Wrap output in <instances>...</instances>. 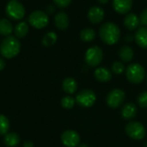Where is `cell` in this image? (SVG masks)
Masks as SVG:
<instances>
[{
    "instance_id": "cell-25",
    "label": "cell",
    "mask_w": 147,
    "mask_h": 147,
    "mask_svg": "<svg viewBox=\"0 0 147 147\" xmlns=\"http://www.w3.org/2000/svg\"><path fill=\"white\" fill-rule=\"evenodd\" d=\"M9 129V119L3 115H0V135H5L6 134H8Z\"/></svg>"
},
{
    "instance_id": "cell-24",
    "label": "cell",
    "mask_w": 147,
    "mask_h": 147,
    "mask_svg": "<svg viewBox=\"0 0 147 147\" xmlns=\"http://www.w3.org/2000/svg\"><path fill=\"white\" fill-rule=\"evenodd\" d=\"M57 40H58V36H57L56 33L48 32L44 35V37L42 39V44L45 47H51L56 43Z\"/></svg>"
},
{
    "instance_id": "cell-32",
    "label": "cell",
    "mask_w": 147,
    "mask_h": 147,
    "mask_svg": "<svg viewBox=\"0 0 147 147\" xmlns=\"http://www.w3.org/2000/svg\"><path fill=\"white\" fill-rule=\"evenodd\" d=\"M4 67H5V61L2 58H0V71H3Z\"/></svg>"
},
{
    "instance_id": "cell-14",
    "label": "cell",
    "mask_w": 147,
    "mask_h": 147,
    "mask_svg": "<svg viewBox=\"0 0 147 147\" xmlns=\"http://www.w3.org/2000/svg\"><path fill=\"white\" fill-rule=\"evenodd\" d=\"M134 39L139 47L147 49V27L143 26L139 28L134 34Z\"/></svg>"
},
{
    "instance_id": "cell-34",
    "label": "cell",
    "mask_w": 147,
    "mask_h": 147,
    "mask_svg": "<svg viewBox=\"0 0 147 147\" xmlns=\"http://www.w3.org/2000/svg\"><path fill=\"white\" fill-rule=\"evenodd\" d=\"M98 3H100L101 4H106L109 2V0H96Z\"/></svg>"
},
{
    "instance_id": "cell-26",
    "label": "cell",
    "mask_w": 147,
    "mask_h": 147,
    "mask_svg": "<svg viewBox=\"0 0 147 147\" xmlns=\"http://www.w3.org/2000/svg\"><path fill=\"white\" fill-rule=\"evenodd\" d=\"M60 103H61V106L64 109H72L74 107V105L76 103V100H75V98H73L71 96H64L61 99Z\"/></svg>"
},
{
    "instance_id": "cell-17",
    "label": "cell",
    "mask_w": 147,
    "mask_h": 147,
    "mask_svg": "<svg viewBox=\"0 0 147 147\" xmlns=\"http://www.w3.org/2000/svg\"><path fill=\"white\" fill-rule=\"evenodd\" d=\"M54 23L59 29L65 30L69 26V17L65 12H59L54 17Z\"/></svg>"
},
{
    "instance_id": "cell-9",
    "label": "cell",
    "mask_w": 147,
    "mask_h": 147,
    "mask_svg": "<svg viewBox=\"0 0 147 147\" xmlns=\"http://www.w3.org/2000/svg\"><path fill=\"white\" fill-rule=\"evenodd\" d=\"M126 98L125 92L121 89H114L109 92L106 97V102L111 109H117L122 105Z\"/></svg>"
},
{
    "instance_id": "cell-21",
    "label": "cell",
    "mask_w": 147,
    "mask_h": 147,
    "mask_svg": "<svg viewBox=\"0 0 147 147\" xmlns=\"http://www.w3.org/2000/svg\"><path fill=\"white\" fill-rule=\"evenodd\" d=\"M13 32V26L7 19H0V34L3 36H9Z\"/></svg>"
},
{
    "instance_id": "cell-7",
    "label": "cell",
    "mask_w": 147,
    "mask_h": 147,
    "mask_svg": "<svg viewBox=\"0 0 147 147\" xmlns=\"http://www.w3.org/2000/svg\"><path fill=\"white\" fill-rule=\"evenodd\" d=\"M76 102L82 108H90L96 101V93L90 89H85L79 91L76 96Z\"/></svg>"
},
{
    "instance_id": "cell-28",
    "label": "cell",
    "mask_w": 147,
    "mask_h": 147,
    "mask_svg": "<svg viewBox=\"0 0 147 147\" xmlns=\"http://www.w3.org/2000/svg\"><path fill=\"white\" fill-rule=\"evenodd\" d=\"M137 102L140 108L147 109V91H143L139 95Z\"/></svg>"
},
{
    "instance_id": "cell-1",
    "label": "cell",
    "mask_w": 147,
    "mask_h": 147,
    "mask_svg": "<svg viewBox=\"0 0 147 147\" xmlns=\"http://www.w3.org/2000/svg\"><path fill=\"white\" fill-rule=\"evenodd\" d=\"M99 35L104 43L108 45H115L120 40L121 29L115 23L108 22L100 27Z\"/></svg>"
},
{
    "instance_id": "cell-15",
    "label": "cell",
    "mask_w": 147,
    "mask_h": 147,
    "mask_svg": "<svg viewBox=\"0 0 147 147\" xmlns=\"http://www.w3.org/2000/svg\"><path fill=\"white\" fill-rule=\"evenodd\" d=\"M95 78L101 83H107L112 78V72L106 67H98L94 72Z\"/></svg>"
},
{
    "instance_id": "cell-30",
    "label": "cell",
    "mask_w": 147,
    "mask_h": 147,
    "mask_svg": "<svg viewBox=\"0 0 147 147\" xmlns=\"http://www.w3.org/2000/svg\"><path fill=\"white\" fill-rule=\"evenodd\" d=\"M140 22L144 26L147 27V9L142 11V13L140 14Z\"/></svg>"
},
{
    "instance_id": "cell-35",
    "label": "cell",
    "mask_w": 147,
    "mask_h": 147,
    "mask_svg": "<svg viewBox=\"0 0 147 147\" xmlns=\"http://www.w3.org/2000/svg\"><path fill=\"white\" fill-rule=\"evenodd\" d=\"M79 147H90L88 145H86V144H83V145H81V146H79Z\"/></svg>"
},
{
    "instance_id": "cell-10",
    "label": "cell",
    "mask_w": 147,
    "mask_h": 147,
    "mask_svg": "<svg viewBox=\"0 0 147 147\" xmlns=\"http://www.w3.org/2000/svg\"><path fill=\"white\" fill-rule=\"evenodd\" d=\"M61 142L66 147H77L80 142V136L74 130H66L61 135Z\"/></svg>"
},
{
    "instance_id": "cell-22",
    "label": "cell",
    "mask_w": 147,
    "mask_h": 147,
    "mask_svg": "<svg viewBox=\"0 0 147 147\" xmlns=\"http://www.w3.org/2000/svg\"><path fill=\"white\" fill-rule=\"evenodd\" d=\"M14 32L17 38H23L27 35L28 32V25L25 22H20L16 25Z\"/></svg>"
},
{
    "instance_id": "cell-6",
    "label": "cell",
    "mask_w": 147,
    "mask_h": 147,
    "mask_svg": "<svg viewBox=\"0 0 147 147\" xmlns=\"http://www.w3.org/2000/svg\"><path fill=\"white\" fill-rule=\"evenodd\" d=\"M125 131L127 135L134 140H141L146 137V127L143 124L138 121L129 122L126 127Z\"/></svg>"
},
{
    "instance_id": "cell-2",
    "label": "cell",
    "mask_w": 147,
    "mask_h": 147,
    "mask_svg": "<svg viewBox=\"0 0 147 147\" xmlns=\"http://www.w3.org/2000/svg\"><path fill=\"white\" fill-rule=\"evenodd\" d=\"M21 50L20 41L14 36H7L0 45V53L6 59L16 57Z\"/></svg>"
},
{
    "instance_id": "cell-33",
    "label": "cell",
    "mask_w": 147,
    "mask_h": 147,
    "mask_svg": "<svg viewBox=\"0 0 147 147\" xmlns=\"http://www.w3.org/2000/svg\"><path fill=\"white\" fill-rule=\"evenodd\" d=\"M23 147H34V145L30 141H25L23 144Z\"/></svg>"
},
{
    "instance_id": "cell-23",
    "label": "cell",
    "mask_w": 147,
    "mask_h": 147,
    "mask_svg": "<svg viewBox=\"0 0 147 147\" xmlns=\"http://www.w3.org/2000/svg\"><path fill=\"white\" fill-rule=\"evenodd\" d=\"M96 32L94 29L87 28L81 31L80 33V38L84 42H90L96 38Z\"/></svg>"
},
{
    "instance_id": "cell-12",
    "label": "cell",
    "mask_w": 147,
    "mask_h": 147,
    "mask_svg": "<svg viewBox=\"0 0 147 147\" xmlns=\"http://www.w3.org/2000/svg\"><path fill=\"white\" fill-rule=\"evenodd\" d=\"M113 7L121 15L127 14L133 7V0H113Z\"/></svg>"
},
{
    "instance_id": "cell-13",
    "label": "cell",
    "mask_w": 147,
    "mask_h": 147,
    "mask_svg": "<svg viewBox=\"0 0 147 147\" xmlns=\"http://www.w3.org/2000/svg\"><path fill=\"white\" fill-rule=\"evenodd\" d=\"M140 23V17L135 13H127L124 19V26L130 31L139 28Z\"/></svg>"
},
{
    "instance_id": "cell-4",
    "label": "cell",
    "mask_w": 147,
    "mask_h": 147,
    "mask_svg": "<svg viewBox=\"0 0 147 147\" xmlns=\"http://www.w3.org/2000/svg\"><path fill=\"white\" fill-rule=\"evenodd\" d=\"M85 62L88 65L96 67L98 66L103 59V52L98 46H92L87 49L84 55Z\"/></svg>"
},
{
    "instance_id": "cell-18",
    "label": "cell",
    "mask_w": 147,
    "mask_h": 147,
    "mask_svg": "<svg viewBox=\"0 0 147 147\" xmlns=\"http://www.w3.org/2000/svg\"><path fill=\"white\" fill-rule=\"evenodd\" d=\"M62 87L65 93L72 95L78 90V83L73 78H66L63 81Z\"/></svg>"
},
{
    "instance_id": "cell-19",
    "label": "cell",
    "mask_w": 147,
    "mask_h": 147,
    "mask_svg": "<svg viewBox=\"0 0 147 147\" xmlns=\"http://www.w3.org/2000/svg\"><path fill=\"white\" fill-rule=\"evenodd\" d=\"M134 49L129 46H122L119 50V57L123 62H130L134 59Z\"/></svg>"
},
{
    "instance_id": "cell-20",
    "label": "cell",
    "mask_w": 147,
    "mask_h": 147,
    "mask_svg": "<svg viewBox=\"0 0 147 147\" xmlns=\"http://www.w3.org/2000/svg\"><path fill=\"white\" fill-rule=\"evenodd\" d=\"M3 142L8 147H16L20 143V137L16 133H9L5 134Z\"/></svg>"
},
{
    "instance_id": "cell-8",
    "label": "cell",
    "mask_w": 147,
    "mask_h": 147,
    "mask_svg": "<svg viewBox=\"0 0 147 147\" xmlns=\"http://www.w3.org/2000/svg\"><path fill=\"white\" fill-rule=\"evenodd\" d=\"M48 22H49L48 16L46 12L42 10L33 11L28 16V23L32 27L37 29L44 28L45 27L47 26Z\"/></svg>"
},
{
    "instance_id": "cell-37",
    "label": "cell",
    "mask_w": 147,
    "mask_h": 147,
    "mask_svg": "<svg viewBox=\"0 0 147 147\" xmlns=\"http://www.w3.org/2000/svg\"><path fill=\"white\" fill-rule=\"evenodd\" d=\"M146 79H147V78H146Z\"/></svg>"
},
{
    "instance_id": "cell-3",
    "label": "cell",
    "mask_w": 147,
    "mask_h": 147,
    "mask_svg": "<svg viewBox=\"0 0 147 147\" xmlns=\"http://www.w3.org/2000/svg\"><path fill=\"white\" fill-rule=\"evenodd\" d=\"M127 78L129 82L134 84H139L146 78V70L139 63H133L127 67Z\"/></svg>"
},
{
    "instance_id": "cell-5",
    "label": "cell",
    "mask_w": 147,
    "mask_h": 147,
    "mask_svg": "<svg viewBox=\"0 0 147 147\" xmlns=\"http://www.w3.org/2000/svg\"><path fill=\"white\" fill-rule=\"evenodd\" d=\"M5 12L8 17L14 21L21 20L25 16V9L23 5L17 0H10L6 5Z\"/></svg>"
},
{
    "instance_id": "cell-29",
    "label": "cell",
    "mask_w": 147,
    "mask_h": 147,
    "mask_svg": "<svg viewBox=\"0 0 147 147\" xmlns=\"http://www.w3.org/2000/svg\"><path fill=\"white\" fill-rule=\"evenodd\" d=\"M53 2H54L55 5H57L58 7L66 8L71 4V0H53Z\"/></svg>"
},
{
    "instance_id": "cell-16",
    "label": "cell",
    "mask_w": 147,
    "mask_h": 147,
    "mask_svg": "<svg viewBox=\"0 0 147 147\" xmlns=\"http://www.w3.org/2000/svg\"><path fill=\"white\" fill-rule=\"evenodd\" d=\"M137 112H138V109H137V107L135 106V104H134L132 102H128L122 107L121 114V116L123 119L132 120L136 116Z\"/></svg>"
},
{
    "instance_id": "cell-11",
    "label": "cell",
    "mask_w": 147,
    "mask_h": 147,
    "mask_svg": "<svg viewBox=\"0 0 147 147\" xmlns=\"http://www.w3.org/2000/svg\"><path fill=\"white\" fill-rule=\"evenodd\" d=\"M104 16H105L104 9L102 7H99V6H93V7H91L89 9L88 14H87L89 21L91 23H93V24L100 23L103 20Z\"/></svg>"
},
{
    "instance_id": "cell-27",
    "label": "cell",
    "mask_w": 147,
    "mask_h": 147,
    "mask_svg": "<svg viewBox=\"0 0 147 147\" xmlns=\"http://www.w3.org/2000/svg\"><path fill=\"white\" fill-rule=\"evenodd\" d=\"M125 70H126V67H125V65H124V64L122 62L116 61L112 65V71H113V73H115L116 75L122 74L125 71Z\"/></svg>"
},
{
    "instance_id": "cell-31",
    "label": "cell",
    "mask_w": 147,
    "mask_h": 147,
    "mask_svg": "<svg viewBox=\"0 0 147 147\" xmlns=\"http://www.w3.org/2000/svg\"><path fill=\"white\" fill-rule=\"evenodd\" d=\"M47 12H48V13L53 14V13L54 12L55 9H54V7H53V5H48V6H47Z\"/></svg>"
},
{
    "instance_id": "cell-36",
    "label": "cell",
    "mask_w": 147,
    "mask_h": 147,
    "mask_svg": "<svg viewBox=\"0 0 147 147\" xmlns=\"http://www.w3.org/2000/svg\"><path fill=\"white\" fill-rule=\"evenodd\" d=\"M146 147H147V142H146Z\"/></svg>"
}]
</instances>
